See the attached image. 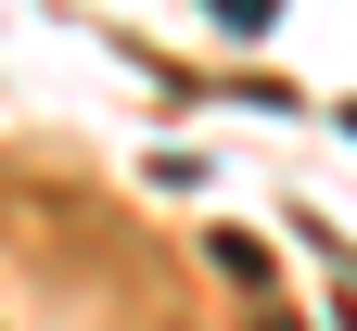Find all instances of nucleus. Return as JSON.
<instances>
[{
  "label": "nucleus",
  "instance_id": "f257e3e1",
  "mask_svg": "<svg viewBox=\"0 0 357 331\" xmlns=\"http://www.w3.org/2000/svg\"><path fill=\"white\" fill-rule=\"evenodd\" d=\"M217 13H230V26H268V13H281V0H217Z\"/></svg>",
  "mask_w": 357,
  "mask_h": 331
}]
</instances>
